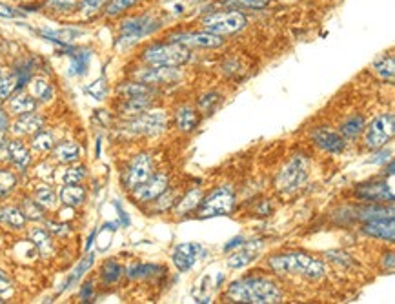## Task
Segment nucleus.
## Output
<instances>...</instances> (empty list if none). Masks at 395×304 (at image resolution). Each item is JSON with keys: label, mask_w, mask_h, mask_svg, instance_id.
Wrapping results in <instances>:
<instances>
[{"label": "nucleus", "mask_w": 395, "mask_h": 304, "mask_svg": "<svg viewBox=\"0 0 395 304\" xmlns=\"http://www.w3.org/2000/svg\"><path fill=\"white\" fill-rule=\"evenodd\" d=\"M17 183H19V178H17L15 172L8 168H0V201L13 192L17 188Z\"/></svg>", "instance_id": "obj_39"}, {"label": "nucleus", "mask_w": 395, "mask_h": 304, "mask_svg": "<svg viewBox=\"0 0 395 304\" xmlns=\"http://www.w3.org/2000/svg\"><path fill=\"white\" fill-rule=\"evenodd\" d=\"M204 195H203V190H199V188H195V190H192V192H188L186 195L183 197L179 201V204L175 206V213L177 215H186V213H189V211H195L199 206H201V202H203Z\"/></svg>", "instance_id": "obj_31"}, {"label": "nucleus", "mask_w": 395, "mask_h": 304, "mask_svg": "<svg viewBox=\"0 0 395 304\" xmlns=\"http://www.w3.org/2000/svg\"><path fill=\"white\" fill-rule=\"evenodd\" d=\"M364 126H366V122H364V117H362V115H352V117H348L346 121H343L339 133H341L344 139L352 141V139H357V137L361 135Z\"/></svg>", "instance_id": "obj_33"}, {"label": "nucleus", "mask_w": 395, "mask_h": 304, "mask_svg": "<svg viewBox=\"0 0 395 304\" xmlns=\"http://www.w3.org/2000/svg\"><path fill=\"white\" fill-rule=\"evenodd\" d=\"M13 282L8 277V273L0 268V299H10V297H13Z\"/></svg>", "instance_id": "obj_46"}, {"label": "nucleus", "mask_w": 395, "mask_h": 304, "mask_svg": "<svg viewBox=\"0 0 395 304\" xmlns=\"http://www.w3.org/2000/svg\"><path fill=\"white\" fill-rule=\"evenodd\" d=\"M235 204L233 193L228 188H217L215 192H212L208 197H204L201 202V217H215V215H226L230 213L231 208Z\"/></svg>", "instance_id": "obj_8"}, {"label": "nucleus", "mask_w": 395, "mask_h": 304, "mask_svg": "<svg viewBox=\"0 0 395 304\" xmlns=\"http://www.w3.org/2000/svg\"><path fill=\"white\" fill-rule=\"evenodd\" d=\"M203 252V246L197 243H184L179 244L171 253V261L177 266L179 272H188L189 268L197 262L199 255Z\"/></svg>", "instance_id": "obj_14"}, {"label": "nucleus", "mask_w": 395, "mask_h": 304, "mask_svg": "<svg viewBox=\"0 0 395 304\" xmlns=\"http://www.w3.org/2000/svg\"><path fill=\"white\" fill-rule=\"evenodd\" d=\"M52 155L56 162L66 164L68 166V164L79 162L82 150H80V146L75 141H62L56 142L55 148L52 150Z\"/></svg>", "instance_id": "obj_25"}, {"label": "nucleus", "mask_w": 395, "mask_h": 304, "mask_svg": "<svg viewBox=\"0 0 395 304\" xmlns=\"http://www.w3.org/2000/svg\"><path fill=\"white\" fill-rule=\"evenodd\" d=\"M33 151L29 148V144L22 141V139H10L8 142V162L13 166L15 169L19 172H26V169L31 166V160H33Z\"/></svg>", "instance_id": "obj_13"}, {"label": "nucleus", "mask_w": 395, "mask_h": 304, "mask_svg": "<svg viewBox=\"0 0 395 304\" xmlns=\"http://www.w3.org/2000/svg\"><path fill=\"white\" fill-rule=\"evenodd\" d=\"M42 128H46V119L44 115L37 112L26 113V115H19L11 122L10 133L17 139H24V137H33L37 131H40Z\"/></svg>", "instance_id": "obj_10"}, {"label": "nucleus", "mask_w": 395, "mask_h": 304, "mask_svg": "<svg viewBox=\"0 0 395 304\" xmlns=\"http://www.w3.org/2000/svg\"><path fill=\"white\" fill-rule=\"evenodd\" d=\"M228 297L235 303L275 304L281 303L282 291L277 284L264 277H248L228 288Z\"/></svg>", "instance_id": "obj_1"}, {"label": "nucleus", "mask_w": 395, "mask_h": 304, "mask_svg": "<svg viewBox=\"0 0 395 304\" xmlns=\"http://www.w3.org/2000/svg\"><path fill=\"white\" fill-rule=\"evenodd\" d=\"M0 225L10 229H24L28 225V219L22 213L19 204H2L0 206Z\"/></svg>", "instance_id": "obj_21"}, {"label": "nucleus", "mask_w": 395, "mask_h": 304, "mask_svg": "<svg viewBox=\"0 0 395 304\" xmlns=\"http://www.w3.org/2000/svg\"><path fill=\"white\" fill-rule=\"evenodd\" d=\"M46 229L55 237H66L71 231L66 222H56V220H46Z\"/></svg>", "instance_id": "obj_47"}, {"label": "nucleus", "mask_w": 395, "mask_h": 304, "mask_svg": "<svg viewBox=\"0 0 395 304\" xmlns=\"http://www.w3.org/2000/svg\"><path fill=\"white\" fill-rule=\"evenodd\" d=\"M28 91L37 102L47 104L55 98V86L44 77H31L28 82Z\"/></svg>", "instance_id": "obj_24"}, {"label": "nucleus", "mask_w": 395, "mask_h": 304, "mask_svg": "<svg viewBox=\"0 0 395 304\" xmlns=\"http://www.w3.org/2000/svg\"><path fill=\"white\" fill-rule=\"evenodd\" d=\"M71 64H70V73L71 75H84L88 68H90L91 61V52L88 50H77V52L71 53Z\"/></svg>", "instance_id": "obj_34"}, {"label": "nucleus", "mask_w": 395, "mask_h": 304, "mask_svg": "<svg viewBox=\"0 0 395 304\" xmlns=\"http://www.w3.org/2000/svg\"><path fill=\"white\" fill-rule=\"evenodd\" d=\"M175 124H177V128H179L180 131H184V133L193 131L199 124V113L193 108H189V106H184V108H180L179 112H177V115H175Z\"/></svg>", "instance_id": "obj_32"}, {"label": "nucleus", "mask_w": 395, "mask_h": 304, "mask_svg": "<svg viewBox=\"0 0 395 304\" xmlns=\"http://www.w3.org/2000/svg\"><path fill=\"white\" fill-rule=\"evenodd\" d=\"M0 15L2 17H20L19 11H15L13 8H8V6H0Z\"/></svg>", "instance_id": "obj_53"}, {"label": "nucleus", "mask_w": 395, "mask_h": 304, "mask_svg": "<svg viewBox=\"0 0 395 304\" xmlns=\"http://www.w3.org/2000/svg\"><path fill=\"white\" fill-rule=\"evenodd\" d=\"M155 93V89L151 88V84H146V82H124V84L117 86V95L121 98H135V97H151Z\"/></svg>", "instance_id": "obj_27"}, {"label": "nucleus", "mask_w": 395, "mask_h": 304, "mask_svg": "<svg viewBox=\"0 0 395 304\" xmlns=\"http://www.w3.org/2000/svg\"><path fill=\"white\" fill-rule=\"evenodd\" d=\"M155 174V162L148 153H137L123 172V186L130 192L144 184L151 175Z\"/></svg>", "instance_id": "obj_4"}, {"label": "nucleus", "mask_w": 395, "mask_h": 304, "mask_svg": "<svg viewBox=\"0 0 395 304\" xmlns=\"http://www.w3.org/2000/svg\"><path fill=\"white\" fill-rule=\"evenodd\" d=\"M361 219L368 220H377V219H394V208H386V206H377V204H372V206H366L364 210H361Z\"/></svg>", "instance_id": "obj_40"}, {"label": "nucleus", "mask_w": 395, "mask_h": 304, "mask_svg": "<svg viewBox=\"0 0 395 304\" xmlns=\"http://www.w3.org/2000/svg\"><path fill=\"white\" fill-rule=\"evenodd\" d=\"M373 68H375V71L379 73L381 79H388V80L394 79V56H388V61L382 59V61L375 62Z\"/></svg>", "instance_id": "obj_45"}, {"label": "nucleus", "mask_w": 395, "mask_h": 304, "mask_svg": "<svg viewBox=\"0 0 395 304\" xmlns=\"http://www.w3.org/2000/svg\"><path fill=\"white\" fill-rule=\"evenodd\" d=\"M93 262H95V253H88V255H86V257L82 259V261H80L75 268H73V272L68 275L66 282H64V284H62V288H61V294H62V291L70 290V288H73L75 284H79L80 279H82V277H84L86 273L91 270Z\"/></svg>", "instance_id": "obj_30"}, {"label": "nucleus", "mask_w": 395, "mask_h": 304, "mask_svg": "<svg viewBox=\"0 0 395 304\" xmlns=\"http://www.w3.org/2000/svg\"><path fill=\"white\" fill-rule=\"evenodd\" d=\"M357 195L364 201H394V192L392 188L386 186V183H372V184H362L357 190Z\"/></svg>", "instance_id": "obj_26"}, {"label": "nucleus", "mask_w": 395, "mask_h": 304, "mask_svg": "<svg viewBox=\"0 0 395 304\" xmlns=\"http://www.w3.org/2000/svg\"><path fill=\"white\" fill-rule=\"evenodd\" d=\"M189 59L188 47L179 43L155 44L142 53V61L153 68H177Z\"/></svg>", "instance_id": "obj_3"}, {"label": "nucleus", "mask_w": 395, "mask_h": 304, "mask_svg": "<svg viewBox=\"0 0 395 304\" xmlns=\"http://www.w3.org/2000/svg\"><path fill=\"white\" fill-rule=\"evenodd\" d=\"M108 0H82V4H80V10L84 15H93L106 4Z\"/></svg>", "instance_id": "obj_48"}, {"label": "nucleus", "mask_w": 395, "mask_h": 304, "mask_svg": "<svg viewBox=\"0 0 395 304\" xmlns=\"http://www.w3.org/2000/svg\"><path fill=\"white\" fill-rule=\"evenodd\" d=\"M82 0H47L46 6L49 10L59 11V13H66V11H73L80 8Z\"/></svg>", "instance_id": "obj_42"}, {"label": "nucleus", "mask_w": 395, "mask_h": 304, "mask_svg": "<svg viewBox=\"0 0 395 304\" xmlns=\"http://www.w3.org/2000/svg\"><path fill=\"white\" fill-rule=\"evenodd\" d=\"M166 115L162 112H142L127 122V130L141 135H155L166 126Z\"/></svg>", "instance_id": "obj_9"}, {"label": "nucleus", "mask_w": 395, "mask_h": 304, "mask_svg": "<svg viewBox=\"0 0 395 304\" xmlns=\"http://www.w3.org/2000/svg\"><path fill=\"white\" fill-rule=\"evenodd\" d=\"M29 241L31 244L35 246L37 253L40 257H49L53 253V248H55V244H53V235L47 231L46 228L42 226H35V228L29 229Z\"/></svg>", "instance_id": "obj_23"}, {"label": "nucleus", "mask_w": 395, "mask_h": 304, "mask_svg": "<svg viewBox=\"0 0 395 304\" xmlns=\"http://www.w3.org/2000/svg\"><path fill=\"white\" fill-rule=\"evenodd\" d=\"M88 93H91L97 98H104V95H106V84H104V80H97L93 86H90V88H88Z\"/></svg>", "instance_id": "obj_50"}, {"label": "nucleus", "mask_w": 395, "mask_h": 304, "mask_svg": "<svg viewBox=\"0 0 395 304\" xmlns=\"http://www.w3.org/2000/svg\"><path fill=\"white\" fill-rule=\"evenodd\" d=\"M224 2L233 8H242V10H261L270 0H224Z\"/></svg>", "instance_id": "obj_44"}, {"label": "nucleus", "mask_w": 395, "mask_h": 304, "mask_svg": "<svg viewBox=\"0 0 395 304\" xmlns=\"http://www.w3.org/2000/svg\"><path fill=\"white\" fill-rule=\"evenodd\" d=\"M155 28H159V24H155L153 17H148V15H142V17H135V19H130L121 26V40L124 43H133V40H139L144 35L151 33Z\"/></svg>", "instance_id": "obj_11"}, {"label": "nucleus", "mask_w": 395, "mask_h": 304, "mask_svg": "<svg viewBox=\"0 0 395 304\" xmlns=\"http://www.w3.org/2000/svg\"><path fill=\"white\" fill-rule=\"evenodd\" d=\"M0 71H2V66H0Z\"/></svg>", "instance_id": "obj_54"}, {"label": "nucleus", "mask_w": 395, "mask_h": 304, "mask_svg": "<svg viewBox=\"0 0 395 304\" xmlns=\"http://www.w3.org/2000/svg\"><path fill=\"white\" fill-rule=\"evenodd\" d=\"M123 273L124 268L121 266L115 259H108V261L100 266V281H102L104 284H115V282L123 277Z\"/></svg>", "instance_id": "obj_35"}, {"label": "nucleus", "mask_w": 395, "mask_h": 304, "mask_svg": "<svg viewBox=\"0 0 395 304\" xmlns=\"http://www.w3.org/2000/svg\"><path fill=\"white\" fill-rule=\"evenodd\" d=\"M313 141H316V144L320 146L323 150L328 151V153L339 155L346 150V139L334 130H326V128L317 130L316 133H313Z\"/></svg>", "instance_id": "obj_17"}, {"label": "nucleus", "mask_w": 395, "mask_h": 304, "mask_svg": "<svg viewBox=\"0 0 395 304\" xmlns=\"http://www.w3.org/2000/svg\"><path fill=\"white\" fill-rule=\"evenodd\" d=\"M8 135H6V131H0V164L2 162H8Z\"/></svg>", "instance_id": "obj_49"}, {"label": "nucleus", "mask_w": 395, "mask_h": 304, "mask_svg": "<svg viewBox=\"0 0 395 304\" xmlns=\"http://www.w3.org/2000/svg\"><path fill=\"white\" fill-rule=\"evenodd\" d=\"M8 102V108L6 112L10 113V115H15V117H19V115H26V113H31V112H37V106L38 102L31 97L29 91H24L22 88L15 89L11 97L6 100Z\"/></svg>", "instance_id": "obj_15"}, {"label": "nucleus", "mask_w": 395, "mask_h": 304, "mask_svg": "<svg viewBox=\"0 0 395 304\" xmlns=\"http://www.w3.org/2000/svg\"><path fill=\"white\" fill-rule=\"evenodd\" d=\"M31 197H33L35 201H37L46 211L55 210V208L59 206V193H56L55 190H53V188L46 183L35 186L33 195Z\"/></svg>", "instance_id": "obj_29"}, {"label": "nucleus", "mask_w": 395, "mask_h": 304, "mask_svg": "<svg viewBox=\"0 0 395 304\" xmlns=\"http://www.w3.org/2000/svg\"><path fill=\"white\" fill-rule=\"evenodd\" d=\"M261 243L259 241H251V243H242L237 252H233L228 257V266L230 268H245L246 264L254 261L259 253Z\"/></svg>", "instance_id": "obj_22"}, {"label": "nucleus", "mask_w": 395, "mask_h": 304, "mask_svg": "<svg viewBox=\"0 0 395 304\" xmlns=\"http://www.w3.org/2000/svg\"><path fill=\"white\" fill-rule=\"evenodd\" d=\"M56 142L59 141H56L55 133L46 130V128H42V130L37 131V133L31 137L29 148H31V151H37V153H52V150L55 148Z\"/></svg>", "instance_id": "obj_28"}, {"label": "nucleus", "mask_w": 395, "mask_h": 304, "mask_svg": "<svg viewBox=\"0 0 395 304\" xmlns=\"http://www.w3.org/2000/svg\"><path fill=\"white\" fill-rule=\"evenodd\" d=\"M86 175H88V172H86L84 166H80V164H77V166L68 164V168L62 169L59 178H61L62 184H80L86 178Z\"/></svg>", "instance_id": "obj_38"}, {"label": "nucleus", "mask_w": 395, "mask_h": 304, "mask_svg": "<svg viewBox=\"0 0 395 304\" xmlns=\"http://www.w3.org/2000/svg\"><path fill=\"white\" fill-rule=\"evenodd\" d=\"M137 2H139V0H111L106 13H108L109 17H117V15L124 13V11H127L130 8H133Z\"/></svg>", "instance_id": "obj_43"}, {"label": "nucleus", "mask_w": 395, "mask_h": 304, "mask_svg": "<svg viewBox=\"0 0 395 304\" xmlns=\"http://www.w3.org/2000/svg\"><path fill=\"white\" fill-rule=\"evenodd\" d=\"M268 266L279 273L301 275L306 279H319L325 275V266L319 259H313L304 253H282L268 261Z\"/></svg>", "instance_id": "obj_2"}, {"label": "nucleus", "mask_w": 395, "mask_h": 304, "mask_svg": "<svg viewBox=\"0 0 395 304\" xmlns=\"http://www.w3.org/2000/svg\"><path fill=\"white\" fill-rule=\"evenodd\" d=\"M364 146L368 150H379L386 142H390L395 131L394 113H386L381 117L373 119L368 126H364Z\"/></svg>", "instance_id": "obj_6"}, {"label": "nucleus", "mask_w": 395, "mask_h": 304, "mask_svg": "<svg viewBox=\"0 0 395 304\" xmlns=\"http://www.w3.org/2000/svg\"><path fill=\"white\" fill-rule=\"evenodd\" d=\"M308 177V160L302 155H293L279 172L277 186L282 192H295Z\"/></svg>", "instance_id": "obj_7"}, {"label": "nucleus", "mask_w": 395, "mask_h": 304, "mask_svg": "<svg viewBox=\"0 0 395 304\" xmlns=\"http://www.w3.org/2000/svg\"><path fill=\"white\" fill-rule=\"evenodd\" d=\"M46 38H49V40H56V43H71V40H75L79 35H82V31L80 29H73V28H66V29H44V31H40Z\"/></svg>", "instance_id": "obj_37"}, {"label": "nucleus", "mask_w": 395, "mask_h": 304, "mask_svg": "<svg viewBox=\"0 0 395 304\" xmlns=\"http://www.w3.org/2000/svg\"><path fill=\"white\" fill-rule=\"evenodd\" d=\"M91 295H93V284H91V282H86V284L82 286V290H80V299L90 301Z\"/></svg>", "instance_id": "obj_52"}, {"label": "nucleus", "mask_w": 395, "mask_h": 304, "mask_svg": "<svg viewBox=\"0 0 395 304\" xmlns=\"http://www.w3.org/2000/svg\"><path fill=\"white\" fill-rule=\"evenodd\" d=\"M19 206L28 220H35V222H37V220H46V210L35 201L33 197H26V199H22V202H20Z\"/></svg>", "instance_id": "obj_36"}, {"label": "nucleus", "mask_w": 395, "mask_h": 304, "mask_svg": "<svg viewBox=\"0 0 395 304\" xmlns=\"http://www.w3.org/2000/svg\"><path fill=\"white\" fill-rule=\"evenodd\" d=\"M179 79L177 68H146L144 71L137 73V80L146 82V84H162V82H173Z\"/></svg>", "instance_id": "obj_18"}, {"label": "nucleus", "mask_w": 395, "mask_h": 304, "mask_svg": "<svg viewBox=\"0 0 395 304\" xmlns=\"http://www.w3.org/2000/svg\"><path fill=\"white\" fill-rule=\"evenodd\" d=\"M246 26V17L240 11H219L203 19V28L213 35H233Z\"/></svg>", "instance_id": "obj_5"}, {"label": "nucleus", "mask_w": 395, "mask_h": 304, "mask_svg": "<svg viewBox=\"0 0 395 304\" xmlns=\"http://www.w3.org/2000/svg\"><path fill=\"white\" fill-rule=\"evenodd\" d=\"M10 126H11L10 113L6 112V109L0 106V131H6V133H8Z\"/></svg>", "instance_id": "obj_51"}, {"label": "nucleus", "mask_w": 395, "mask_h": 304, "mask_svg": "<svg viewBox=\"0 0 395 304\" xmlns=\"http://www.w3.org/2000/svg\"><path fill=\"white\" fill-rule=\"evenodd\" d=\"M15 89H19L15 73H2L0 71V102H6L11 97Z\"/></svg>", "instance_id": "obj_41"}, {"label": "nucleus", "mask_w": 395, "mask_h": 304, "mask_svg": "<svg viewBox=\"0 0 395 304\" xmlns=\"http://www.w3.org/2000/svg\"><path fill=\"white\" fill-rule=\"evenodd\" d=\"M168 184H169L168 175L153 174L150 178H148L146 183L141 184L139 188H135V190L132 192V195H133V199L139 202L155 201L157 197L162 195V193L168 190Z\"/></svg>", "instance_id": "obj_12"}, {"label": "nucleus", "mask_w": 395, "mask_h": 304, "mask_svg": "<svg viewBox=\"0 0 395 304\" xmlns=\"http://www.w3.org/2000/svg\"><path fill=\"white\" fill-rule=\"evenodd\" d=\"M88 199V190L82 184H62L59 190V202H62L64 206L79 208L82 206Z\"/></svg>", "instance_id": "obj_19"}, {"label": "nucleus", "mask_w": 395, "mask_h": 304, "mask_svg": "<svg viewBox=\"0 0 395 304\" xmlns=\"http://www.w3.org/2000/svg\"><path fill=\"white\" fill-rule=\"evenodd\" d=\"M171 43H179L183 44V46L192 47H219L222 46V38L210 31L183 33V35H173V37H171Z\"/></svg>", "instance_id": "obj_16"}, {"label": "nucleus", "mask_w": 395, "mask_h": 304, "mask_svg": "<svg viewBox=\"0 0 395 304\" xmlns=\"http://www.w3.org/2000/svg\"><path fill=\"white\" fill-rule=\"evenodd\" d=\"M362 231L373 239H381L386 243H394L395 239V228H394V219H377V220H368Z\"/></svg>", "instance_id": "obj_20"}]
</instances>
